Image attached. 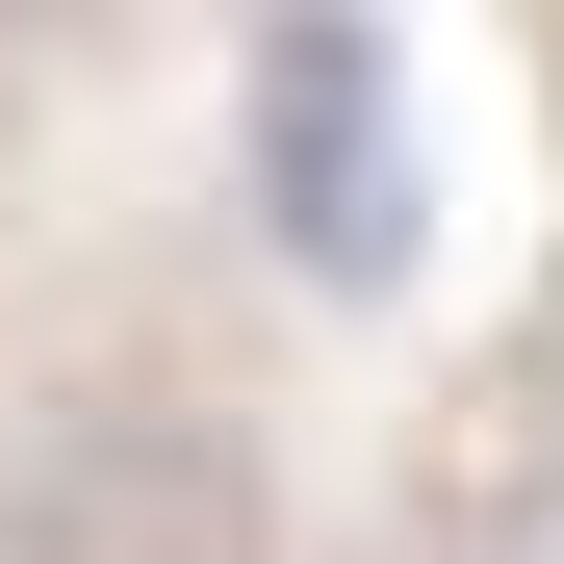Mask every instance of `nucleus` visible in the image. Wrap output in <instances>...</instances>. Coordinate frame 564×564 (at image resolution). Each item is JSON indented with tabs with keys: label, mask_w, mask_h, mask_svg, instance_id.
I'll list each match as a JSON object with an SVG mask.
<instances>
[{
	"label": "nucleus",
	"mask_w": 564,
	"mask_h": 564,
	"mask_svg": "<svg viewBox=\"0 0 564 564\" xmlns=\"http://www.w3.org/2000/svg\"><path fill=\"white\" fill-rule=\"evenodd\" d=\"M257 231L308 282H411V52L386 26H257Z\"/></svg>",
	"instance_id": "f257e3e1"
},
{
	"label": "nucleus",
	"mask_w": 564,
	"mask_h": 564,
	"mask_svg": "<svg viewBox=\"0 0 564 564\" xmlns=\"http://www.w3.org/2000/svg\"><path fill=\"white\" fill-rule=\"evenodd\" d=\"M0 564H257V462L180 411V386H104V411H52V436H26Z\"/></svg>",
	"instance_id": "f03ea898"
}]
</instances>
